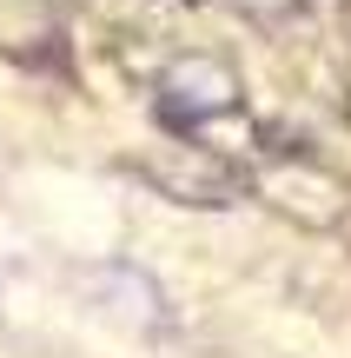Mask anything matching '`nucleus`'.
Masks as SVG:
<instances>
[{
    "label": "nucleus",
    "instance_id": "obj_1",
    "mask_svg": "<svg viewBox=\"0 0 351 358\" xmlns=\"http://www.w3.org/2000/svg\"><path fill=\"white\" fill-rule=\"evenodd\" d=\"M159 106L172 120H206V113H225L232 106V73L212 60H179L166 80H159Z\"/></svg>",
    "mask_w": 351,
    "mask_h": 358
}]
</instances>
